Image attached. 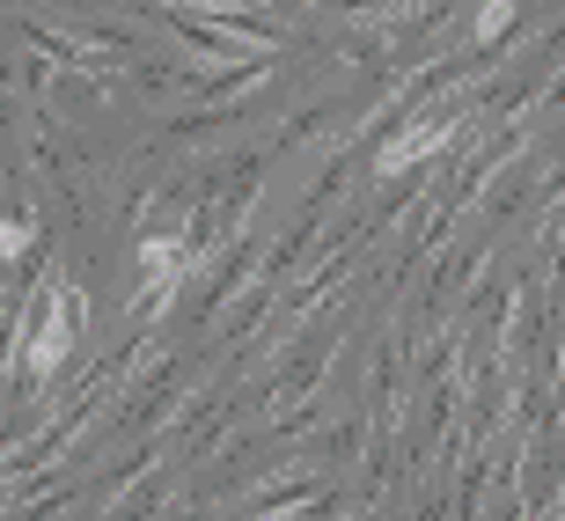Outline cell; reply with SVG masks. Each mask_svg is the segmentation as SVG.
<instances>
[{
    "label": "cell",
    "instance_id": "6da1fadb",
    "mask_svg": "<svg viewBox=\"0 0 565 521\" xmlns=\"http://www.w3.org/2000/svg\"><path fill=\"white\" fill-rule=\"evenodd\" d=\"M507 22H514V0H484V8H478V44H492Z\"/></svg>",
    "mask_w": 565,
    "mask_h": 521
}]
</instances>
